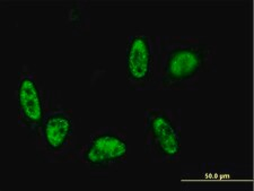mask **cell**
I'll return each instance as SVG.
<instances>
[{"instance_id":"cell-1","label":"cell","mask_w":254,"mask_h":191,"mask_svg":"<svg viewBox=\"0 0 254 191\" xmlns=\"http://www.w3.org/2000/svg\"><path fill=\"white\" fill-rule=\"evenodd\" d=\"M216 47L190 35H159L157 91H199L204 75L217 71Z\"/></svg>"},{"instance_id":"cell-3","label":"cell","mask_w":254,"mask_h":191,"mask_svg":"<svg viewBox=\"0 0 254 191\" xmlns=\"http://www.w3.org/2000/svg\"><path fill=\"white\" fill-rule=\"evenodd\" d=\"M143 149L148 163H178L182 153L181 110L148 108L143 111Z\"/></svg>"},{"instance_id":"cell-4","label":"cell","mask_w":254,"mask_h":191,"mask_svg":"<svg viewBox=\"0 0 254 191\" xmlns=\"http://www.w3.org/2000/svg\"><path fill=\"white\" fill-rule=\"evenodd\" d=\"M129 155L127 130L116 126H104L93 130L87 141L79 145L77 163L84 164L92 177L105 178L127 163Z\"/></svg>"},{"instance_id":"cell-6","label":"cell","mask_w":254,"mask_h":191,"mask_svg":"<svg viewBox=\"0 0 254 191\" xmlns=\"http://www.w3.org/2000/svg\"><path fill=\"white\" fill-rule=\"evenodd\" d=\"M48 89L40 86L38 77L31 68L24 64L20 68L16 88L17 100V125L25 129L30 140L35 136L36 130L42 123Z\"/></svg>"},{"instance_id":"cell-5","label":"cell","mask_w":254,"mask_h":191,"mask_svg":"<svg viewBox=\"0 0 254 191\" xmlns=\"http://www.w3.org/2000/svg\"><path fill=\"white\" fill-rule=\"evenodd\" d=\"M159 35L138 30L127 39L126 83L132 92L157 91Z\"/></svg>"},{"instance_id":"cell-2","label":"cell","mask_w":254,"mask_h":191,"mask_svg":"<svg viewBox=\"0 0 254 191\" xmlns=\"http://www.w3.org/2000/svg\"><path fill=\"white\" fill-rule=\"evenodd\" d=\"M31 143L46 163H77L79 148L73 112L61 102L58 92L47 91L46 110Z\"/></svg>"}]
</instances>
